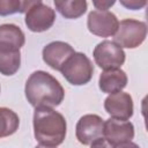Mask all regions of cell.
<instances>
[{"instance_id": "obj_20", "label": "cell", "mask_w": 148, "mask_h": 148, "mask_svg": "<svg viewBox=\"0 0 148 148\" xmlns=\"http://www.w3.org/2000/svg\"><path fill=\"white\" fill-rule=\"evenodd\" d=\"M42 3V0H21V12L20 13H27L31 7Z\"/></svg>"}, {"instance_id": "obj_15", "label": "cell", "mask_w": 148, "mask_h": 148, "mask_svg": "<svg viewBox=\"0 0 148 148\" xmlns=\"http://www.w3.org/2000/svg\"><path fill=\"white\" fill-rule=\"evenodd\" d=\"M21 66V52L0 49V73L6 76L14 75Z\"/></svg>"}, {"instance_id": "obj_3", "label": "cell", "mask_w": 148, "mask_h": 148, "mask_svg": "<svg viewBox=\"0 0 148 148\" xmlns=\"http://www.w3.org/2000/svg\"><path fill=\"white\" fill-rule=\"evenodd\" d=\"M60 72L71 84L83 86L91 80L94 65L84 53L75 52L66 60Z\"/></svg>"}, {"instance_id": "obj_1", "label": "cell", "mask_w": 148, "mask_h": 148, "mask_svg": "<svg viewBox=\"0 0 148 148\" xmlns=\"http://www.w3.org/2000/svg\"><path fill=\"white\" fill-rule=\"evenodd\" d=\"M28 102L34 106H58L64 97L65 90L59 81L44 71H36L28 77L24 88Z\"/></svg>"}, {"instance_id": "obj_12", "label": "cell", "mask_w": 148, "mask_h": 148, "mask_svg": "<svg viewBox=\"0 0 148 148\" xmlns=\"http://www.w3.org/2000/svg\"><path fill=\"white\" fill-rule=\"evenodd\" d=\"M126 84L127 75L120 68L104 71L98 79L99 89L102 90V92L105 94H113L120 91L126 87Z\"/></svg>"}, {"instance_id": "obj_17", "label": "cell", "mask_w": 148, "mask_h": 148, "mask_svg": "<svg viewBox=\"0 0 148 148\" xmlns=\"http://www.w3.org/2000/svg\"><path fill=\"white\" fill-rule=\"evenodd\" d=\"M21 12V0H0V16Z\"/></svg>"}, {"instance_id": "obj_9", "label": "cell", "mask_w": 148, "mask_h": 148, "mask_svg": "<svg viewBox=\"0 0 148 148\" xmlns=\"http://www.w3.org/2000/svg\"><path fill=\"white\" fill-rule=\"evenodd\" d=\"M56 21L54 10L43 3H38L31 7L25 13V25L30 31L34 32H43L49 30Z\"/></svg>"}, {"instance_id": "obj_18", "label": "cell", "mask_w": 148, "mask_h": 148, "mask_svg": "<svg viewBox=\"0 0 148 148\" xmlns=\"http://www.w3.org/2000/svg\"><path fill=\"white\" fill-rule=\"evenodd\" d=\"M119 2L121 3L123 7L131 9V10H139L142 9L146 3L147 0H119Z\"/></svg>"}, {"instance_id": "obj_4", "label": "cell", "mask_w": 148, "mask_h": 148, "mask_svg": "<svg viewBox=\"0 0 148 148\" xmlns=\"http://www.w3.org/2000/svg\"><path fill=\"white\" fill-rule=\"evenodd\" d=\"M104 120L97 114L82 116L75 127V135L79 142L91 147H104L106 142L103 135Z\"/></svg>"}, {"instance_id": "obj_6", "label": "cell", "mask_w": 148, "mask_h": 148, "mask_svg": "<svg viewBox=\"0 0 148 148\" xmlns=\"http://www.w3.org/2000/svg\"><path fill=\"white\" fill-rule=\"evenodd\" d=\"M106 145L111 147H127L134 146L132 140L134 138V126L128 120L110 118L104 121L103 131Z\"/></svg>"}, {"instance_id": "obj_8", "label": "cell", "mask_w": 148, "mask_h": 148, "mask_svg": "<svg viewBox=\"0 0 148 148\" xmlns=\"http://www.w3.org/2000/svg\"><path fill=\"white\" fill-rule=\"evenodd\" d=\"M119 21L117 16L108 10H92L88 15V30L99 37L113 36L118 29Z\"/></svg>"}, {"instance_id": "obj_10", "label": "cell", "mask_w": 148, "mask_h": 148, "mask_svg": "<svg viewBox=\"0 0 148 148\" xmlns=\"http://www.w3.org/2000/svg\"><path fill=\"white\" fill-rule=\"evenodd\" d=\"M104 109L112 118L128 120L133 116V99L130 94L120 90L105 98Z\"/></svg>"}, {"instance_id": "obj_11", "label": "cell", "mask_w": 148, "mask_h": 148, "mask_svg": "<svg viewBox=\"0 0 148 148\" xmlns=\"http://www.w3.org/2000/svg\"><path fill=\"white\" fill-rule=\"evenodd\" d=\"M75 53L74 49L65 42H52L44 46L43 49V60L44 62L54 71H60L66 62V60Z\"/></svg>"}, {"instance_id": "obj_5", "label": "cell", "mask_w": 148, "mask_h": 148, "mask_svg": "<svg viewBox=\"0 0 148 148\" xmlns=\"http://www.w3.org/2000/svg\"><path fill=\"white\" fill-rule=\"evenodd\" d=\"M147 36V25L145 22L125 18L118 24L114 34V43L121 47L135 49L140 46Z\"/></svg>"}, {"instance_id": "obj_14", "label": "cell", "mask_w": 148, "mask_h": 148, "mask_svg": "<svg viewBox=\"0 0 148 148\" xmlns=\"http://www.w3.org/2000/svg\"><path fill=\"white\" fill-rule=\"evenodd\" d=\"M56 9L68 20L79 18L87 10V0H53Z\"/></svg>"}, {"instance_id": "obj_2", "label": "cell", "mask_w": 148, "mask_h": 148, "mask_svg": "<svg viewBox=\"0 0 148 148\" xmlns=\"http://www.w3.org/2000/svg\"><path fill=\"white\" fill-rule=\"evenodd\" d=\"M67 132L64 116L52 108L38 106L34 112V134L38 146L57 147L62 143Z\"/></svg>"}, {"instance_id": "obj_7", "label": "cell", "mask_w": 148, "mask_h": 148, "mask_svg": "<svg viewBox=\"0 0 148 148\" xmlns=\"http://www.w3.org/2000/svg\"><path fill=\"white\" fill-rule=\"evenodd\" d=\"M94 59L96 65L103 71L120 68L125 62V52L121 46L111 40H103L94 49Z\"/></svg>"}, {"instance_id": "obj_16", "label": "cell", "mask_w": 148, "mask_h": 148, "mask_svg": "<svg viewBox=\"0 0 148 148\" xmlns=\"http://www.w3.org/2000/svg\"><path fill=\"white\" fill-rule=\"evenodd\" d=\"M20 126L18 116L8 108H0V139L14 134Z\"/></svg>"}, {"instance_id": "obj_19", "label": "cell", "mask_w": 148, "mask_h": 148, "mask_svg": "<svg viewBox=\"0 0 148 148\" xmlns=\"http://www.w3.org/2000/svg\"><path fill=\"white\" fill-rule=\"evenodd\" d=\"M116 0H92V5L98 10H106L114 5Z\"/></svg>"}, {"instance_id": "obj_13", "label": "cell", "mask_w": 148, "mask_h": 148, "mask_svg": "<svg viewBox=\"0 0 148 148\" xmlns=\"http://www.w3.org/2000/svg\"><path fill=\"white\" fill-rule=\"evenodd\" d=\"M25 43V36L20 27L15 24L0 25V49L1 50H20Z\"/></svg>"}]
</instances>
